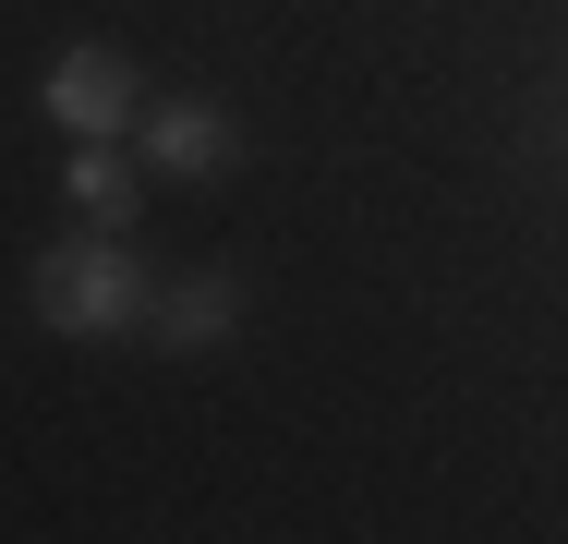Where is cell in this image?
Returning <instances> with one entry per match:
<instances>
[{"mask_svg": "<svg viewBox=\"0 0 568 544\" xmlns=\"http://www.w3.org/2000/svg\"><path fill=\"white\" fill-rule=\"evenodd\" d=\"M24 303H37L49 339H145L158 279H145V254H133L121 230H73V242H49V254L24 266Z\"/></svg>", "mask_w": 568, "mask_h": 544, "instance_id": "1", "label": "cell"}, {"mask_svg": "<svg viewBox=\"0 0 568 544\" xmlns=\"http://www.w3.org/2000/svg\"><path fill=\"white\" fill-rule=\"evenodd\" d=\"M37 109L73 133V145H110V133H133V73H121V49H98V37H73L61 61H49V85H37Z\"/></svg>", "mask_w": 568, "mask_h": 544, "instance_id": "2", "label": "cell"}, {"mask_svg": "<svg viewBox=\"0 0 568 544\" xmlns=\"http://www.w3.org/2000/svg\"><path fill=\"white\" fill-rule=\"evenodd\" d=\"M133 145H145V170H170V182L242 170V121H230L219 98H145L133 109Z\"/></svg>", "mask_w": 568, "mask_h": 544, "instance_id": "3", "label": "cell"}, {"mask_svg": "<svg viewBox=\"0 0 568 544\" xmlns=\"http://www.w3.org/2000/svg\"><path fill=\"white\" fill-rule=\"evenodd\" d=\"M145 339H158V351H230V339H242V279H230V266L158 279V303H145Z\"/></svg>", "mask_w": 568, "mask_h": 544, "instance_id": "4", "label": "cell"}, {"mask_svg": "<svg viewBox=\"0 0 568 544\" xmlns=\"http://www.w3.org/2000/svg\"><path fill=\"white\" fill-rule=\"evenodd\" d=\"M61 206L85 218V230H133V170H121L110 145H73L61 158Z\"/></svg>", "mask_w": 568, "mask_h": 544, "instance_id": "5", "label": "cell"}, {"mask_svg": "<svg viewBox=\"0 0 568 544\" xmlns=\"http://www.w3.org/2000/svg\"><path fill=\"white\" fill-rule=\"evenodd\" d=\"M557 170H568V121H557Z\"/></svg>", "mask_w": 568, "mask_h": 544, "instance_id": "6", "label": "cell"}]
</instances>
